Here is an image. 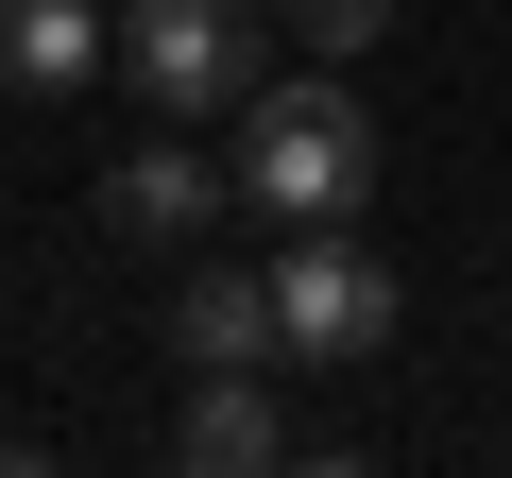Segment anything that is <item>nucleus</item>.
<instances>
[{"instance_id": "f257e3e1", "label": "nucleus", "mask_w": 512, "mask_h": 478, "mask_svg": "<svg viewBox=\"0 0 512 478\" xmlns=\"http://www.w3.org/2000/svg\"><path fill=\"white\" fill-rule=\"evenodd\" d=\"M239 205H256V222H359V205H376V103L274 69V86L239 103Z\"/></svg>"}, {"instance_id": "f03ea898", "label": "nucleus", "mask_w": 512, "mask_h": 478, "mask_svg": "<svg viewBox=\"0 0 512 478\" xmlns=\"http://www.w3.org/2000/svg\"><path fill=\"white\" fill-rule=\"evenodd\" d=\"M120 86L205 137V120H239L274 86V18H256V0H120Z\"/></svg>"}, {"instance_id": "7ed1b4c3", "label": "nucleus", "mask_w": 512, "mask_h": 478, "mask_svg": "<svg viewBox=\"0 0 512 478\" xmlns=\"http://www.w3.org/2000/svg\"><path fill=\"white\" fill-rule=\"evenodd\" d=\"M376 342H393V274L359 257V222H291V257H274V359L359 376Z\"/></svg>"}, {"instance_id": "20e7f679", "label": "nucleus", "mask_w": 512, "mask_h": 478, "mask_svg": "<svg viewBox=\"0 0 512 478\" xmlns=\"http://www.w3.org/2000/svg\"><path fill=\"white\" fill-rule=\"evenodd\" d=\"M205 222H239V171H222V154H188V120H171L154 154H120V171H103V239H154V257H171V239H205Z\"/></svg>"}, {"instance_id": "39448f33", "label": "nucleus", "mask_w": 512, "mask_h": 478, "mask_svg": "<svg viewBox=\"0 0 512 478\" xmlns=\"http://www.w3.org/2000/svg\"><path fill=\"white\" fill-rule=\"evenodd\" d=\"M171 342H188V376H256V359H274V274H188L171 291Z\"/></svg>"}, {"instance_id": "423d86ee", "label": "nucleus", "mask_w": 512, "mask_h": 478, "mask_svg": "<svg viewBox=\"0 0 512 478\" xmlns=\"http://www.w3.org/2000/svg\"><path fill=\"white\" fill-rule=\"evenodd\" d=\"M0 86H35V103L103 86V18L86 0H0Z\"/></svg>"}, {"instance_id": "0eeeda50", "label": "nucleus", "mask_w": 512, "mask_h": 478, "mask_svg": "<svg viewBox=\"0 0 512 478\" xmlns=\"http://www.w3.org/2000/svg\"><path fill=\"white\" fill-rule=\"evenodd\" d=\"M171 444H188L205 478H256V461H291V427H274V393H256V376H205Z\"/></svg>"}, {"instance_id": "6e6552de", "label": "nucleus", "mask_w": 512, "mask_h": 478, "mask_svg": "<svg viewBox=\"0 0 512 478\" xmlns=\"http://www.w3.org/2000/svg\"><path fill=\"white\" fill-rule=\"evenodd\" d=\"M274 18H291L308 52H376V18H393V0H274Z\"/></svg>"}, {"instance_id": "1a4fd4ad", "label": "nucleus", "mask_w": 512, "mask_h": 478, "mask_svg": "<svg viewBox=\"0 0 512 478\" xmlns=\"http://www.w3.org/2000/svg\"><path fill=\"white\" fill-rule=\"evenodd\" d=\"M18 461H35V444H18V427H0V478H18Z\"/></svg>"}]
</instances>
